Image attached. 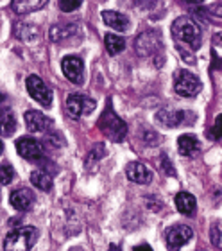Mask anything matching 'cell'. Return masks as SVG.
I'll return each mask as SVG.
<instances>
[{
  "mask_svg": "<svg viewBox=\"0 0 222 251\" xmlns=\"http://www.w3.org/2000/svg\"><path fill=\"white\" fill-rule=\"evenodd\" d=\"M172 36L177 42V50L186 47L188 52H196L201 49V27L190 16H179L172 24Z\"/></svg>",
  "mask_w": 222,
  "mask_h": 251,
  "instance_id": "6da1fadb",
  "label": "cell"
},
{
  "mask_svg": "<svg viewBox=\"0 0 222 251\" xmlns=\"http://www.w3.org/2000/svg\"><path fill=\"white\" fill-rule=\"evenodd\" d=\"M136 52L140 58H156V67H161L165 63V54H163V40L161 32L156 29L142 32L136 38Z\"/></svg>",
  "mask_w": 222,
  "mask_h": 251,
  "instance_id": "7a4b0ae2",
  "label": "cell"
},
{
  "mask_svg": "<svg viewBox=\"0 0 222 251\" xmlns=\"http://www.w3.org/2000/svg\"><path fill=\"white\" fill-rule=\"evenodd\" d=\"M97 126H99V129L104 133L106 138H109L111 142H117V144L124 140L125 135H127V124L115 113L111 100H108L106 110H104V113L100 115V119H99Z\"/></svg>",
  "mask_w": 222,
  "mask_h": 251,
  "instance_id": "3957f363",
  "label": "cell"
},
{
  "mask_svg": "<svg viewBox=\"0 0 222 251\" xmlns=\"http://www.w3.org/2000/svg\"><path fill=\"white\" fill-rule=\"evenodd\" d=\"M38 241V230L34 226H22L11 230L4 239L5 251H29Z\"/></svg>",
  "mask_w": 222,
  "mask_h": 251,
  "instance_id": "277c9868",
  "label": "cell"
},
{
  "mask_svg": "<svg viewBox=\"0 0 222 251\" xmlns=\"http://www.w3.org/2000/svg\"><path fill=\"white\" fill-rule=\"evenodd\" d=\"M202 84L197 75L188 70H177L174 74V90L181 97H196L201 92Z\"/></svg>",
  "mask_w": 222,
  "mask_h": 251,
  "instance_id": "5b68a950",
  "label": "cell"
},
{
  "mask_svg": "<svg viewBox=\"0 0 222 251\" xmlns=\"http://www.w3.org/2000/svg\"><path fill=\"white\" fill-rule=\"evenodd\" d=\"M16 151L22 158L31 160V162H38L45 158V147L40 140L32 138V136H22L16 140Z\"/></svg>",
  "mask_w": 222,
  "mask_h": 251,
  "instance_id": "8992f818",
  "label": "cell"
},
{
  "mask_svg": "<svg viewBox=\"0 0 222 251\" xmlns=\"http://www.w3.org/2000/svg\"><path fill=\"white\" fill-rule=\"evenodd\" d=\"M97 102L88 97V95L83 94H70L67 97V111L72 119H79L81 115H86V113H92L95 110Z\"/></svg>",
  "mask_w": 222,
  "mask_h": 251,
  "instance_id": "52a82bcc",
  "label": "cell"
},
{
  "mask_svg": "<svg viewBox=\"0 0 222 251\" xmlns=\"http://www.w3.org/2000/svg\"><path fill=\"white\" fill-rule=\"evenodd\" d=\"M25 86H27L29 95H31L36 102H40L43 108H50L52 106V90L43 83L42 77H38V75H29L25 81Z\"/></svg>",
  "mask_w": 222,
  "mask_h": 251,
  "instance_id": "ba28073f",
  "label": "cell"
},
{
  "mask_svg": "<svg viewBox=\"0 0 222 251\" xmlns=\"http://www.w3.org/2000/svg\"><path fill=\"white\" fill-rule=\"evenodd\" d=\"M61 68L65 77L70 83L77 84V86H81L84 83V63L79 56H67V58H63Z\"/></svg>",
  "mask_w": 222,
  "mask_h": 251,
  "instance_id": "9c48e42d",
  "label": "cell"
},
{
  "mask_svg": "<svg viewBox=\"0 0 222 251\" xmlns=\"http://www.w3.org/2000/svg\"><path fill=\"white\" fill-rule=\"evenodd\" d=\"M194 237V231H192L190 226L185 225H176L167 230V246L171 250H176V248H183L186 242H190V239Z\"/></svg>",
  "mask_w": 222,
  "mask_h": 251,
  "instance_id": "30bf717a",
  "label": "cell"
},
{
  "mask_svg": "<svg viewBox=\"0 0 222 251\" xmlns=\"http://www.w3.org/2000/svg\"><path fill=\"white\" fill-rule=\"evenodd\" d=\"M125 176H127L129 181L138 183V185H149L150 181H152V171H150L147 165H144V163H140V162L127 163Z\"/></svg>",
  "mask_w": 222,
  "mask_h": 251,
  "instance_id": "8fae6325",
  "label": "cell"
},
{
  "mask_svg": "<svg viewBox=\"0 0 222 251\" xmlns=\"http://www.w3.org/2000/svg\"><path fill=\"white\" fill-rule=\"evenodd\" d=\"M11 206L18 212H29L34 206V194L31 188H18L11 192Z\"/></svg>",
  "mask_w": 222,
  "mask_h": 251,
  "instance_id": "7c38bea8",
  "label": "cell"
},
{
  "mask_svg": "<svg viewBox=\"0 0 222 251\" xmlns=\"http://www.w3.org/2000/svg\"><path fill=\"white\" fill-rule=\"evenodd\" d=\"M25 126L31 133H43V131H49V127H52V121L47 119L42 111L29 110L25 113Z\"/></svg>",
  "mask_w": 222,
  "mask_h": 251,
  "instance_id": "4fadbf2b",
  "label": "cell"
},
{
  "mask_svg": "<svg viewBox=\"0 0 222 251\" xmlns=\"http://www.w3.org/2000/svg\"><path fill=\"white\" fill-rule=\"evenodd\" d=\"M102 20L106 25L119 32L129 31V27H131L129 18H127L124 13H119V11H102Z\"/></svg>",
  "mask_w": 222,
  "mask_h": 251,
  "instance_id": "5bb4252c",
  "label": "cell"
},
{
  "mask_svg": "<svg viewBox=\"0 0 222 251\" xmlns=\"http://www.w3.org/2000/svg\"><path fill=\"white\" fill-rule=\"evenodd\" d=\"M177 151L183 156H196L197 152L201 151V144H199V138L196 135H190V133H185L177 138Z\"/></svg>",
  "mask_w": 222,
  "mask_h": 251,
  "instance_id": "9a60e30c",
  "label": "cell"
},
{
  "mask_svg": "<svg viewBox=\"0 0 222 251\" xmlns=\"http://www.w3.org/2000/svg\"><path fill=\"white\" fill-rule=\"evenodd\" d=\"M186 111H179V110H160L158 111V115H156V121L160 122L161 126H165V127H176V126L183 124L186 121Z\"/></svg>",
  "mask_w": 222,
  "mask_h": 251,
  "instance_id": "2e32d148",
  "label": "cell"
},
{
  "mask_svg": "<svg viewBox=\"0 0 222 251\" xmlns=\"http://www.w3.org/2000/svg\"><path fill=\"white\" fill-rule=\"evenodd\" d=\"M49 0H11V9L16 15H31L34 11L43 9Z\"/></svg>",
  "mask_w": 222,
  "mask_h": 251,
  "instance_id": "e0dca14e",
  "label": "cell"
},
{
  "mask_svg": "<svg viewBox=\"0 0 222 251\" xmlns=\"http://www.w3.org/2000/svg\"><path fill=\"white\" fill-rule=\"evenodd\" d=\"M174 203H176V208L179 214L183 215H188L190 217L192 214H196V208H197V201L196 198L188 192H179L174 199Z\"/></svg>",
  "mask_w": 222,
  "mask_h": 251,
  "instance_id": "ac0fdd59",
  "label": "cell"
},
{
  "mask_svg": "<svg viewBox=\"0 0 222 251\" xmlns=\"http://www.w3.org/2000/svg\"><path fill=\"white\" fill-rule=\"evenodd\" d=\"M77 34V25L68 24V25H54L50 29V40L56 43H65L68 40L75 38Z\"/></svg>",
  "mask_w": 222,
  "mask_h": 251,
  "instance_id": "d6986e66",
  "label": "cell"
},
{
  "mask_svg": "<svg viewBox=\"0 0 222 251\" xmlns=\"http://www.w3.org/2000/svg\"><path fill=\"white\" fill-rule=\"evenodd\" d=\"M16 129V119L9 108H0V136H11Z\"/></svg>",
  "mask_w": 222,
  "mask_h": 251,
  "instance_id": "ffe728a7",
  "label": "cell"
},
{
  "mask_svg": "<svg viewBox=\"0 0 222 251\" xmlns=\"http://www.w3.org/2000/svg\"><path fill=\"white\" fill-rule=\"evenodd\" d=\"M104 45H106L108 54L117 56V54H120L125 49V40L122 36H119V34H111V32H109V34H106V38H104Z\"/></svg>",
  "mask_w": 222,
  "mask_h": 251,
  "instance_id": "44dd1931",
  "label": "cell"
},
{
  "mask_svg": "<svg viewBox=\"0 0 222 251\" xmlns=\"http://www.w3.org/2000/svg\"><path fill=\"white\" fill-rule=\"evenodd\" d=\"M31 183L40 188V190L49 192L52 188V174L45 173V171H34V173L31 174Z\"/></svg>",
  "mask_w": 222,
  "mask_h": 251,
  "instance_id": "7402d4cb",
  "label": "cell"
},
{
  "mask_svg": "<svg viewBox=\"0 0 222 251\" xmlns=\"http://www.w3.org/2000/svg\"><path fill=\"white\" fill-rule=\"evenodd\" d=\"M15 179V169L11 163H2L0 165V185H9Z\"/></svg>",
  "mask_w": 222,
  "mask_h": 251,
  "instance_id": "603a6c76",
  "label": "cell"
},
{
  "mask_svg": "<svg viewBox=\"0 0 222 251\" xmlns=\"http://www.w3.org/2000/svg\"><path fill=\"white\" fill-rule=\"evenodd\" d=\"M161 169L167 173V176H176V167L172 165L171 158L167 156V152H161Z\"/></svg>",
  "mask_w": 222,
  "mask_h": 251,
  "instance_id": "cb8c5ba5",
  "label": "cell"
},
{
  "mask_svg": "<svg viewBox=\"0 0 222 251\" xmlns=\"http://www.w3.org/2000/svg\"><path fill=\"white\" fill-rule=\"evenodd\" d=\"M81 5V0H59V9L63 13H72Z\"/></svg>",
  "mask_w": 222,
  "mask_h": 251,
  "instance_id": "d4e9b609",
  "label": "cell"
},
{
  "mask_svg": "<svg viewBox=\"0 0 222 251\" xmlns=\"http://www.w3.org/2000/svg\"><path fill=\"white\" fill-rule=\"evenodd\" d=\"M210 135H212L213 140H221V115L215 119V124H213L212 129H210Z\"/></svg>",
  "mask_w": 222,
  "mask_h": 251,
  "instance_id": "484cf974",
  "label": "cell"
},
{
  "mask_svg": "<svg viewBox=\"0 0 222 251\" xmlns=\"http://www.w3.org/2000/svg\"><path fill=\"white\" fill-rule=\"evenodd\" d=\"M212 244L215 248L221 246V228H219L217 225H213V228H212Z\"/></svg>",
  "mask_w": 222,
  "mask_h": 251,
  "instance_id": "4316f807",
  "label": "cell"
},
{
  "mask_svg": "<svg viewBox=\"0 0 222 251\" xmlns=\"http://www.w3.org/2000/svg\"><path fill=\"white\" fill-rule=\"evenodd\" d=\"M133 2L138 7H152L156 4V0H133Z\"/></svg>",
  "mask_w": 222,
  "mask_h": 251,
  "instance_id": "83f0119b",
  "label": "cell"
},
{
  "mask_svg": "<svg viewBox=\"0 0 222 251\" xmlns=\"http://www.w3.org/2000/svg\"><path fill=\"white\" fill-rule=\"evenodd\" d=\"M145 250H147V251L150 250L149 244H140V246H134V248H133V251H145Z\"/></svg>",
  "mask_w": 222,
  "mask_h": 251,
  "instance_id": "f1b7e54d",
  "label": "cell"
},
{
  "mask_svg": "<svg viewBox=\"0 0 222 251\" xmlns=\"http://www.w3.org/2000/svg\"><path fill=\"white\" fill-rule=\"evenodd\" d=\"M186 4H192V5H197V4H202L204 0H185Z\"/></svg>",
  "mask_w": 222,
  "mask_h": 251,
  "instance_id": "f546056e",
  "label": "cell"
},
{
  "mask_svg": "<svg viewBox=\"0 0 222 251\" xmlns=\"http://www.w3.org/2000/svg\"><path fill=\"white\" fill-rule=\"evenodd\" d=\"M2 152H4V144L0 142V154H2Z\"/></svg>",
  "mask_w": 222,
  "mask_h": 251,
  "instance_id": "4dcf8cb0",
  "label": "cell"
}]
</instances>
